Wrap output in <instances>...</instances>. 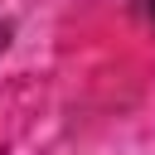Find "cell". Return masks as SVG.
Instances as JSON below:
<instances>
[{
    "label": "cell",
    "instance_id": "1",
    "mask_svg": "<svg viewBox=\"0 0 155 155\" xmlns=\"http://www.w3.org/2000/svg\"><path fill=\"white\" fill-rule=\"evenodd\" d=\"M140 15H145V19L155 24V0H140Z\"/></svg>",
    "mask_w": 155,
    "mask_h": 155
}]
</instances>
